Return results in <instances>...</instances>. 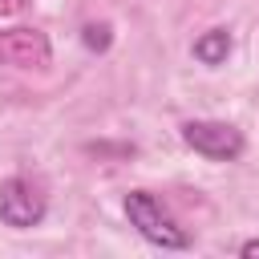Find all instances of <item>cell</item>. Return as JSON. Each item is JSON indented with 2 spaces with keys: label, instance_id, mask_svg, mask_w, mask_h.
<instances>
[{
  "label": "cell",
  "instance_id": "1",
  "mask_svg": "<svg viewBox=\"0 0 259 259\" xmlns=\"http://www.w3.org/2000/svg\"><path fill=\"white\" fill-rule=\"evenodd\" d=\"M125 219H130V227H138V235L150 239L154 247H166V251H186V247H190V235L178 227V219H174L150 190H130V194H125Z\"/></svg>",
  "mask_w": 259,
  "mask_h": 259
},
{
  "label": "cell",
  "instance_id": "2",
  "mask_svg": "<svg viewBox=\"0 0 259 259\" xmlns=\"http://www.w3.org/2000/svg\"><path fill=\"white\" fill-rule=\"evenodd\" d=\"M45 210H49V202H45V194H40L36 182H28V178L0 182V223L4 227L28 231V227H36L45 219Z\"/></svg>",
  "mask_w": 259,
  "mask_h": 259
},
{
  "label": "cell",
  "instance_id": "3",
  "mask_svg": "<svg viewBox=\"0 0 259 259\" xmlns=\"http://www.w3.org/2000/svg\"><path fill=\"white\" fill-rule=\"evenodd\" d=\"M182 142L194 150V154H202V158H210V162H231V158H239L243 154V134L235 130V125H227V121H186L182 125Z\"/></svg>",
  "mask_w": 259,
  "mask_h": 259
},
{
  "label": "cell",
  "instance_id": "4",
  "mask_svg": "<svg viewBox=\"0 0 259 259\" xmlns=\"http://www.w3.org/2000/svg\"><path fill=\"white\" fill-rule=\"evenodd\" d=\"M53 45L40 28H0V65L12 69H49Z\"/></svg>",
  "mask_w": 259,
  "mask_h": 259
},
{
  "label": "cell",
  "instance_id": "5",
  "mask_svg": "<svg viewBox=\"0 0 259 259\" xmlns=\"http://www.w3.org/2000/svg\"><path fill=\"white\" fill-rule=\"evenodd\" d=\"M227 53H231V32H227V28H210V32H202V36L194 40V57H198L202 65H223Z\"/></svg>",
  "mask_w": 259,
  "mask_h": 259
},
{
  "label": "cell",
  "instance_id": "6",
  "mask_svg": "<svg viewBox=\"0 0 259 259\" xmlns=\"http://www.w3.org/2000/svg\"><path fill=\"white\" fill-rule=\"evenodd\" d=\"M89 49H105L109 45V24H85V36H81Z\"/></svg>",
  "mask_w": 259,
  "mask_h": 259
},
{
  "label": "cell",
  "instance_id": "7",
  "mask_svg": "<svg viewBox=\"0 0 259 259\" xmlns=\"http://www.w3.org/2000/svg\"><path fill=\"white\" fill-rule=\"evenodd\" d=\"M239 255H247V259H255V255H259V239H251V243H243V247H239Z\"/></svg>",
  "mask_w": 259,
  "mask_h": 259
}]
</instances>
